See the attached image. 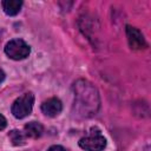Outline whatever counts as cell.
I'll list each match as a JSON object with an SVG mask.
<instances>
[{
  "label": "cell",
  "instance_id": "cell-12",
  "mask_svg": "<svg viewBox=\"0 0 151 151\" xmlns=\"http://www.w3.org/2000/svg\"><path fill=\"white\" fill-rule=\"evenodd\" d=\"M4 79H5V72L2 70H0V84L4 81Z\"/></svg>",
  "mask_w": 151,
  "mask_h": 151
},
{
  "label": "cell",
  "instance_id": "cell-11",
  "mask_svg": "<svg viewBox=\"0 0 151 151\" xmlns=\"http://www.w3.org/2000/svg\"><path fill=\"white\" fill-rule=\"evenodd\" d=\"M47 151H66V150L60 145H52Z\"/></svg>",
  "mask_w": 151,
  "mask_h": 151
},
{
  "label": "cell",
  "instance_id": "cell-1",
  "mask_svg": "<svg viewBox=\"0 0 151 151\" xmlns=\"http://www.w3.org/2000/svg\"><path fill=\"white\" fill-rule=\"evenodd\" d=\"M74 93V112L84 118L94 116L100 105L98 90L93 84L87 80L79 79L73 84Z\"/></svg>",
  "mask_w": 151,
  "mask_h": 151
},
{
  "label": "cell",
  "instance_id": "cell-2",
  "mask_svg": "<svg viewBox=\"0 0 151 151\" xmlns=\"http://www.w3.org/2000/svg\"><path fill=\"white\" fill-rule=\"evenodd\" d=\"M34 103V94L32 92H26L19 98H17L11 107L12 114L17 119H22L31 114Z\"/></svg>",
  "mask_w": 151,
  "mask_h": 151
},
{
  "label": "cell",
  "instance_id": "cell-6",
  "mask_svg": "<svg viewBox=\"0 0 151 151\" xmlns=\"http://www.w3.org/2000/svg\"><path fill=\"white\" fill-rule=\"evenodd\" d=\"M61 110H63V104L60 99L55 97L50 98L41 104V111L47 117H55L61 112Z\"/></svg>",
  "mask_w": 151,
  "mask_h": 151
},
{
  "label": "cell",
  "instance_id": "cell-8",
  "mask_svg": "<svg viewBox=\"0 0 151 151\" xmlns=\"http://www.w3.org/2000/svg\"><path fill=\"white\" fill-rule=\"evenodd\" d=\"M2 5V9L7 15H17L22 6V1L21 0H4L1 2Z\"/></svg>",
  "mask_w": 151,
  "mask_h": 151
},
{
  "label": "cell",
  "instance_id": "cell-7",
  "mask_svg": "<svg viewBox=\"0 0 151 151\" xmlns=\"http://www.w3.org/2000/svg\"><path fill=\"white\" fill-rule=\"evenodd\" d=\"M44 132V126L38 122H29L24 126V133L26 137L37 139Z\"/></svg>",
  "mask_w": 151,
  "mask_h": 151
},
{
  "label": "cell",
  "instance_id": "cell-10",
  "mask_svg": "<svg viewBox=\"0 0 151 151\" xmlns=\"http://www.w3.org/2000/svg\"><path fill=\"white\" fill-rule=\"evenodd\" d=\"M6 126H7V120H6V118L0 113V130H4Z\"/></svg>",
  "mask_w": 151,
  "mask_h": 151
},
{
  "label": "cell",
  "instance_id": "cell-9",
  "mask_svg": "<svg viewBox=\"0 0 151 151\" xmlns=\"http://www.w3.org/2000/svg\"><path fill=\"white\" fill-rule=\"evenodd\" d=\"M8 137H9V140L12 142L13 145L15 146H19V145H24L25 144V133L19 131V130H12L9 133H8Z\"/></svg>",
  "mask_w": 151,
  "mask_h": 151
},
{
  "label": "cell",
  "instance_id": "cell-5",
  "mask_svg": "<svg viewBox=\"0 0 151 151\" xmlns=\"http://www.w3.org/2000/svg\"><path fill=\"white\" fill-rule=\"evenodd\" d=\"M125 31H126V37H127L129 45H130V47L132 50H142V48L146 47L145 38H144V35L142 34V32L138 28L127 25Z\"/></svg>",
  "mask_w": 151,
  "mask_h": 151
},
{
  "label": "cell",
  "instance_id": "cell-4",
  "mask_svg": "<svg viewBox=\"0 0 151 151\" xmlns=\"http://www.w3.org/2000/svg\"><path fill=\"white\" fill-rule=\"evenodd\" d=\"M79 146L85 151H103L106 146V139L100 131L90 132L86 137L80 138L78 142Z\"/></svg>",
  "mask_w": 151,
  "mask_h": 151
},
{
  "label": "cell",
  "instance_id": "cell-3",
  "mask_svg": "<svg viewBox=\"0 0 151 151\" xmlns=\"http://www.w3.org/2000/svg\"><path fill=\"white\" fill-rule=\"evenodd\" d=\"M5 53L13 60H22L29 55L31 47L22 39H12L6 44Z\"/></svg>",
  "mask_w": 151,
  "mask_h": 151
}]
</instances>
